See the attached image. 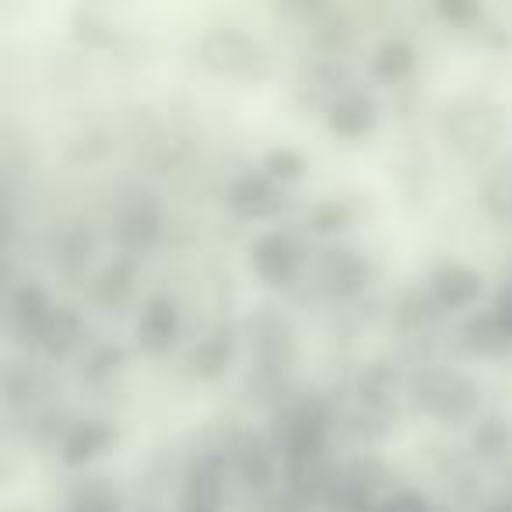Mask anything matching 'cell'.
I'll use <instances>...</instances> for the list:
<instances>
[{"mask_svg":"<svg viewBox=\"0 0 512 512\" xmlns=\"http://www.w3.org/2000/svg\"><path fill=\"white\" fill-rule=\"evenodd\" d=\"M53 309H57V306H53L50 295H46L36 281H22V285L8 295V323H11V330H15V334H22V337H29V341L39 334V327H43L46 316H50Z\"/></svg>","mask_w":512,"mask_h":512,"instance_id":"obj_17","label":"cell"},{"mask_svg":"<svg viewBox=\"0 0 512 512\" xmlns=\"http://www.w3.org/2000/svg\"><path fill=\"white\" fill-rule=\"evenodd\" d=\"M120 365H123V351L106 344V348H95L92 355L85 358V376L99 383V379H109L113 372H120Z\"/></svg>","mask_w":512,"mask_h":512,"instance_id":"obj_30","label":"cell"},{"mask_svg":"<svg viewBox=\"0 0 512 512\" xmlns=\"http://www.w3.org/2000/svg\"><path fill=\"white\" fill-rule=\"evenodd\" d=\"M439 313H442V309L435 306L428 292H407L404 299H400V306H397V323L404 330H418V327H428V323H432Z\"/></svg>","mask_w":512,"mask_h":512,"instance_id":"obj_28","label":"cell"},{"mask_svg":"<svg viewBox=\"0 0 512 512\" xmlns=\"http://www.w3.org/2000/svg\"><path fill=\"white\" fill-rule=\"evenodd\" d=\"M116 432L106 421H74L71 428L60 439V456H64L67 467H85L95 456H102L106 449H113Z\"/></svg>","mask_w":512,"mask_h":512,"instance_id":"obj_16","label":"cell"},{"mask_svg":"<svg viewBox=\"0 0 512 512\" xmlns=\"http://www.w3.org/2000/svg\"><path fill=\"white\" fill-rule=\"evenodd\" d=\"M327 435H330L327 407L313 397H302L278 411L271 442L278 446L281 460H285L288 467H299V463L320 460L323 449H327Z\"/></svg>","mask_w":512,"mask_h":512,"instance_id":"obj_3","label":"cell"},{"mask_svg":"<svg viewBox=\"0 0 512 512\" xmlns=\"http://www.w3.org/2000/svg\"><path fill=\"white\" fill-rule=\"evenodd\" d=\"M414 67H418V53L407 39H386L372 53V74L379 81H404L414 74Z\"/></svg>","mask_w":512,"mask_h":512,"instance_id":"obj_22","label":"cell"},{"mask_svg":"<svg viewBox=\"0 0 512 512\" xmlns=\"http://www.w3.org/2000/svg\"><path fill=\"white\" fill-rule=\"evenodd\" d=\"M162 235V211L148 193H137L116 214V242L130 253L155 246V239Z\"/></svg>","mask_w":512,"mask_h":512,"instance_id":"obj_13","label":"cell"},{"mask_svg":"<svg viewBox=\"0 0 512 512\" xmlns=\"http://www.w3.org/2000/svg\"><path fill=\"white\" fill-rule=\"evenodd\" d=\"M309 228H313L316 235H337L348 228L351 221V207L344 204V200H320V204L309 207Z\"/></svg>","mask_w":512,"mask_h":512,"instance_id":"obj_27","label":"cell"},{"mask_svg":"<svg viewBox=\"0 0 512 512\" xmlns=\"http://www.w3.org/2000/svg\"><path fill=\"white\" fill-rule=\"evenodd\" d=\"M390 491V467L376 456H358L330 477L327 498L341 512H372Z\"/></svg>","mask_w":512,"mask_h":512,"instance_id":"obj_5","label":"cell"},{"mask_svg":"<svg viewBox=\"0 0 512 512\" xmlns=\"http://www.w3.org/2000/svg\"><path fill=\"white\" fill-rule=\"evenodd\" d=\"M460 348L474 358H502L512 351V330L495 309H484L460 327Z\"/></svg>","mask_w":512,"mask_h":512,"instance_id":"obj_15","label":"cell"},{"mask_svg":"<svg viewBox=\"0 0 512 512\" xmlns=\"http://www.w3.org/2000/svg\"><path fill=\"white\" fill-rule=\"evenodd\" d=\"M372 512H435V505H432V498L421 495V491L400 488V491H393V495H386Z\"/></svg>","mask_w":512,"mask_h":512,"instance_id":"obj_29","label":"cell"},{"mask_svg":"<svg viewBox=\"0 0 512 512\" xmlns=\"http://www.w3.org/2000/svg\"><path fill=\"white\" fill-rule=\"evenodd\" d=\"M130 288H134V264L130 260H113L95 281V292H99L102 302H123Z\"/></svg>","mask_w":512,"mask_h":512,"instance_id":"obj_26","label":"cell"},{"mask_svg":"<svg viewBox=\"0 0 512 512\" xmlns=\"http://www.w3.org/2000/svg\"><path fill=\"white\" fill-rule=\"evenodd\" d=\"M179 512H218V509H193V505H183Z\"/></svg>","mask_w":512,"mask_h":512,"instance_id":"obj_33","label":"cell"},{"mask_svg":"<svg viewBox=\"0 0 512 512\" xmlns=\"http://www.w3.org/2000/svg\"><path fill=\"white\" fill-rule=\"evenodd\" d=\"M379 127V106L365 92H341L327 102V130L344 141H362Z\"/></svg>","mask_w":512,"mask_h":512,"instance_id":"obj_11","label":"cell"},{"mask_svg":"<svg viewBox=\"0 0 512 512\" xmlns=\"http://www.w3.org/2000/svg\"><path fill=\"white\" fill-rule=\"evenodd\" d=\"M372 278V267L355 249H327L320 260V281L334 299H351Z\"/></svg>","mask_w":512,"mask_h":512,"instance_id":"obj_14","label":"cell"},{"mask_svg":"<svg viewBox=\"0 0 512 512\" xmlns=\"http://www.w3.org/2000/svg\"><path fill=\"white\" fill-rule=\"evenodd\" d=\"M232 337L225 334H211L204 337V341H197L190 348V355H186V365H190V372L197 379H218L228 372V365H232Z\"/></svg>","mask_w":512,"mask_h":512,"instance_id":"obj_21","label":"cell"},{"mask_svg":"<svg viewBox=\"0 0 512 512\" xmlns=\"http://www.w3.org/2000/svg\"><path fill=\"white\" fill-rule=\"evenodd\" d=\"M407 400H411L414 411L428 414L435 421H453V425L474 421L477 411H481V390H477L474 379L456 369H446V365H428V369L414 372L407 379Z\"/></svg>","mask_w":512,"mask_h":512,"instance_id":"obj_1","label":"cell"},{"mask_svg":"<svg viewBox=\"0 0 512 512\" xmlns=\"http://www.w3.org/2000/svg\"><path fill=\"white\" fill-rule=\"evenodd\" d=\"M470 446H474V453L484 456V460H498V456H505V453H509V446H512L509 421H502V418L477 421L474 435H470Z\"/></svg>","mask_w":512,"mask_h":512,"instance_id":"obj_24","label":"cell"},{"mask_svg":"<svg viewBox=\"0 0 512 512\" xmlns=\"http://www.w3.org/2000/svg\"><path fill=\"white\" fill-rule=\"evenodd\" d=\"M481 204L498 225H512V151L491 162L481 179Z\"/></svg>","mask_w":512,"mask_h":512,"instance_id":"obj_20","label":"cell"},{"mask_svg":"<svg viewBox=\"0 0 512 512\" xmlns=\"http://www.w3.org/2000/svg\"><path fill=\"white\" fill-rule=\"evenodd\" d=\"M260 172H264V176H271L278 186L295 183V179L306 176V158H302L299 148H288V144H281V148L267 151L264 162H260Z\"/></svg>","mask_w":512,"mask_h":512,"instance_id":"obj_25","label":"cell"},{"mask_svg":"<svg viewBox=\"0 0 512 512\" xmlns=\"http://www.w3.org/2000/svg\"><path fill=\"white\" fill-rule=\"evenodd\" d=\"M197 60L204 71L218 78H264L271 74V53L260 39L242 29H211L200 36Z\"/></svg>","mask_w":512,"mask_h":512,"instance_id":"obj_4","label":"cell"},{"mask_svg":"<svg viewBox=\"0 0 512 512\" xmlns=\"http://www.w3.org/2000/svg\"><path fill=\"white\" fill-rule=\"evenodd\" d=\"M278 446L271 442V435L260 432H239L228 442V460H232L235 474L249 484L253 491H264L278 477Z\"/></svg>","mask_w":512,"mask_h":512,"instance_id":"obj_9","label":"cell"},{"mask_svg":"<svg viewBox=\"0 0 512 512\" xmlns=\"http://www.w3.org/2000/svg\"><path fill=\"white\" fill-rule=\"evenodd\" d=\"M442 134L463 158H484L505 134V113L484 95H460L442 109Z\"/></svg>","mask_w":512,"mask_h":512,"instance_id":"obj_2","label":"cell"},{"mask_svg":"<svg viewBox=\"0 0 512 512\" xmlns=\"http://www.w3.org/2000/svg\"><path fill=\"white\" fill-rule=\"evenodd\" d=\"M435 11L456 25H467V22H474V18H481V8H477V4H453V0H449V4H435Z\"/></svg>","mask_w":512,"mask_h":512,"instance_id":"obj_31","label":"cell"},{"mask_svg":"<svg viewBox=\"0 0 512 512\" xmlns=\"http://www.w3.org/2000/svg\"><path fill=\"white\" fill-rule=\"evenodd\" d=\"M67 512H120V495L102 477H85L71 488Z\"/></svg>","mask_w":512,"mask_h":512,"instance_id":"obj_23","label":"cell"},{"mask_svg":"<svg viewBox=\"0 0 512 512\" xmlns=\"http://www.w3.org/2000/svg\"><path fill=\"white\" fill-rule=\"evenodd\" d=\"M228 207H232L239 218L264 221V218H274V214L285 207V193H281V186L274 183L271 176H264V172H246V176H239L228 186Z\"/></svg>","mask_w":512,"mask_h":512,"instance_id":"obj_12","label":"cell"},{"mask_svg":"<svg viewBox=\"0 0 512 512\" xmlns=\"http://www.w3.org/2000/svg\"><path fill=\"white\" fill-rule=\"evenodd\" d=\"M249 271L271 288H288L302 271V246L295 235L271 228L249 242Z\"/></svg>","mask_w":512,"mask_h":512,"instance_id":"obj_6","label":"cell"},{"mask_svg":"<svg viewBox=\"0 0 512 512\" xmlns=\"http://www.w3.org/2000/svg\"><path fill=\"white\" fill-rule=\"evenodd\" d=\"M253 362H256V376L267 379V383H281L288 369L295 362V330L288 327L285 316H256L253 327Z\"/></svg>","mask_w":512,"mask_h":512,"instance_id":"obj_7","label":"cell"},{"mask_svg":"<svg viewBox=\"0 0 512 512\" xmlns=\"http://www.w3.org/2000/svg\"><path fill=\"white\" fill-rule=\"evenodd\" d=\"M428 288L432 302L442 309V313H460V309H470L481 302L484 295V274L474 271L463 260H439L428 271Z\"/></svg>","mask_w":512,"mask_h":512,"instance_id":"obj_8","label":"cell"},{"mask_svg":"<svg viewBox=\"0 0 512 512\" xmlns=\"http://www.w3.org/2000/svg\"><path fill=\"white\" fill-rule=\"evenodd\" d=\"M179 337V302L172 295H148L134 320V341L144 355H165Z\"/></svg>","mask_w":512,"mask_h":512,"instance_id":"obj_10","label":"cell"},{"mask_svg":"<svg viewBox=\"0 0 512 512\" xmlns=\"http://www.w3.org/2000/svg\"><path fill=\"white\" fill-rule=\"evenodd\" d=\"M221 456L204 453L193 460V467L183 477V505L193 509H218L221 502Z\"/></svg>","mask_w":512,"mask_h":512,"instance_id":"obj_18","label":"cell"},{"mask_svg":"<svg viewBox=\"0 0 512 512\" xmlns=\"http://www.w3.org/2000/svg\"><path fill=\"white\" fill-rule=\"evenodd\" d=\"M81 337H85L81 316L71 313V309L57 306L50 316H46V323L39 327V334L32 337V344H36L39 351H46L50 358H67L81 344Z\"/></svg>","mask_w":512,"mask_h":512,"instance_id":"obj_19","label":"cell"},{"mask_svg":"<svg viewBox=\"0 0 512 512\" xmlns=\"http://www.w3.org/2000/svg\"><path fill=\"white\" fill-rule=\"evenodd\" d=\"M484 512H512V502H495V505H488Z\"/></svg>","mask_w":512,"mask_h":512,"instance_id":"obj_32","label":"cell"}]
</instances>
